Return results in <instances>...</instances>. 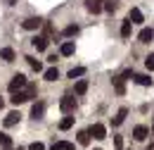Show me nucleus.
Instances as JSON below:
<instances>
[{"mask_svg": "<svg viewBox=\"0 0 154 150\" xmlns=\"http://www.w3.org/2000/svg\"><path fill=\"white\" fill-rule=\"evenodd\" d=\"M59 55H64V57H69V55H74V43H62V48H59Z\"/></svg>", "mask_w": 154, "mask_h": 150, "instance_id": "nucleus-16", "label": "nucleus"}, {"mask_svg": "<svg viewBox=\"0 0 154 150\" xmlns=\"http://www.w3.org/2000/svg\"><path fill=\"white\" fill-rule=\"evenodd\" d=\"M29 150H45V148H43V143L36 141V143H31V145H29Z\"/></svg>", "mask_w": 154, "mask_h": 150, "instance_id": "nucleus-31", "label": "nucleus"}, {"mask_svg": "<svg viewBox=\"0 0 154 150\" xmlns=\"http://www.w3.org/2000/svg\"><path fill=\"white\" fill-rule=\"evenodd\" d=\"M57 79H59L57 67H52V69H48V72H45V81H57Z\"/></svg>", "mask_w": 154, "mask_h": 150, "instance_id": "nucleus-22", "label": "nucleus"}, {"mask_svg": "<svg viewBox=\"0 0 154 150\" xmlns=\"http://www.w3.org/2000/svg\"><path fill=\"white\" fill-rule=\"evenodd\" d=\"M85 10L90 15H100L102 12V0H85Z\"/></svg>", "mask_w": 154, "mask_h": 150, "instance_id": "nucleus-8", "label": "nucleus"}, {"mask_svg": "<svg viewBox=\"0 0 154 150\" xmlns=\"http://www.w3.org/2000/svg\"><path fill=\"white\" fill-rule=\"evenodd\" d=\"M102 10H107V12H116V5H114V0H104Z\"/></svg>", "mask_w": 154, "mask_h": 150, "instance_id": "nucleus-28", "label": "nucleus"}, {"mask_svg": "<svg viewBox=\"0 0 154 150\" xmlns=\"http://www.w3.org/2000/svg\"><path fill=\"white\" fill-rule=\"evenodd\" d=\"M59 107H62V112L74 114V112H76V107H78V103H76V98H71V95H64V98L59 100Z\"/></svg>", "mask_w": 154, "mask_h": 150, "instance_id": "nucleus-1", "label": "nucleus"}, {"mask_svg": "<svg viewBox=\"0 0 154 150\" xmlns=\"http://www.w3.org/2000/svg\"><path fill=\"white\" fill-rule=\"evenodd\" d=\"M5 2H7V5H14V2H17V0H5Z\"/></svg>", "mask_w": 154, "mask_h": 150, "instance_id": "nucleus-33", "label": "nucleus"}, {"mask_svg": "<svg viewBox=\"0 0 154 150\" xmlns=\"http://www.w3.org/2000/svg\"><path fill=\"white\" fill-rule=\"evenodd\" d=\"M147 136H149V129H147L145 124H137V126L133 129V138L135 141H145Z\"/></svg>", "mask_w": 154, "mask_h": 150, "instance_id": "nucleus-5", "label": "nucleus"}, {"mask_svg": "<svg viewBox=\"0 0 154 150\" xmlns=\"http://www.w3.org/2000/svg\"><path fill=\"white\" fill-rule=\"evenodd\" d=\"M137 38H140V43H149V41L154 38V31H152V29H142Z\"/></svg>", "mask_w": 154, "mask_h": 150, "instance_id": "nucleus-15", "label": "nucleus"}, {"mask_svg": "<svg viewBox=\"0 0 154 150\" xmlns=\"http://www.w3.org/2000/svg\"><path fill=\"white\" fill-rule=\"evenodd\" d=\"M126 114H128V110H126V107H121V110L116 112V117L112 119V126H121V124H123V119H126Z\"/></svg>", "mask_w": 154, "mask_h": 150, "instance_id": "nucleus-10", "label": "nucleus"}, {"mask_svg": "<svg viewBox=\"0 0 154 150\" xmlns=\"http://www.w3.org/2000/svg\"><path fill=\"white\" fill-rule=\"evenodd\" d=\"M0 57H2L5 62H14V50H12V48H2V50H0Z\"/></svg>", "mask_w": 154, "mask_h": 150, "instance_id": "nucleus-19", "label": "nucleus"}, {"mask_svg": "<svg viewBox=\"0 0 154 150\" xmlns=\"http://www.w3.org/2000/svg\"><path fill=\"white\" fill-rule=\"evenodd\" d=\"M145 64H147V69H149V72H154V53H152V55H147Z\"/></svg>", "mask_w": 154, "mask_h": 150, "instance_id": "nucleus-30", "label": "nucleus"}, {"mask_svg": "<svg viewBox=\"0 0 154 150\" xmlns=\"http://www.w3.org/2000/svg\"><path fill=\"white\" fill-rule=\"evenodd\" d=\"M71 126H74V117H64V119L59 122V129H62V131H66V129H71Z\"/></svg>", "mask_w": 154, "mask_h": 150, "instance_id": "nucleus-21", "label": "nucleus"}, {"mask_svg": "<svg viewBox=\"0 0 154 150\" xmlns=\"http://www.w3.org/2000/svg\"><path fill=\"white\" fill-rule=\"evenodd\" d=\"M74 91H76V95H83L88 91V81H85V79H78L76 86H74Z\"/></svg>", "mask_w": 154, "mask_h": 150, "instance_id": "nucleus-14", "label": "nucleus"}, {"mask_svg": "<svg viewBox=\"0 0 154 150\" xmlns=\"http://www.w3.org/2000/svg\"><path fill=\"white\" fill-rule=\"evenodd\" d=\"M114 145H116V150H121V145H123V141H121V136H116V138H114Z\"/></svg>", "mask_w": 154, "mask_h": 150, "instance_id": "nucleus-32", "label": "nucleus"}, {"mask_svg": "<svg viewBox=\"0 0 154 150\" xmlns=\"http://www.w3.org/2000/svg\"><path fill=\"white\" fill-rule=\"evenodd\" d=\"M2 105H5V103H2V98H0V110H2Z\"/></svg>", "mask_w": 154, "mask_h": 150, "instance_id": "nucleus-34", "label": "nucleus"}, {"mask_svg": "<svg viewBox=\"0 0 154 150\" xmlns=\"http://www.w3.org/2000/svg\"><path fill=\"white\" fill-rule=\"evenodd\" d=\"M76 34H78V26H76V24H71V26H66V29H64V36H66V38L76 36Z\"/></svg>", "mask_w": 154, "mask_h": 150, "instance_id": "nucleus-27", "label": "nucleus"}, {"mask_svg": "<svg viewBox=\"0 0 154 150\" xmlns=\"http://www.w3.org/2000/svg\"><path fill=\"white\" fill-rule=\"evenodd\" d=\"M50 150H74V143H69V141H59V143H52V148Z\"/></svg>", "mask_w": 154, "mask_h": 150, "instance_id": "nucleus-18", "label": "nucleus"}, {"mask_svg": "<svg viewBox=\"0 0 154 150\" xmlns=\"http://www.w3.org/2000/svg\"><path fill=\"white\" fill-rule=\"evenodd\" d=\"M88 133H90L93 138H97V141H102V138L107 136V129H104V124H93V126L88 129Z\"/></svg>", "mask_w": 154, "mask_h": 150, "instance_id": "nucleus-4", "label": "nucleus"}, {"mask_svg": "<svg viewBox=\"0 0 154 150\" xmlns=\"http://www.w3.org/2000/svg\"><path fill=\"white\" fill-rule=\"evenodd\" d=\"M95 150H100V148H95Z\"/></svg>", "mask_w": 154, "mask_h": 150, "instance_id": "nucleus-37", "label": "nucleus"}, {"mask_svg": "<svg viewBox=\"0 0 154 150\" xmlns=\"http://www.w3.org/2000/svg\"><path fill=\"white\" fill-rule=\"evenodd\" d=\"M0 145H5V148H12V138L7 136V133L0 131Z\"/></svg>", "mask_w": 154, "mask_h": 150, "instance_id": "nucleus-25", "label": "nucleus"}, {"mask_svg": "<svg viewBox=\"0 0 154 150\" xmlns=\"http://www.w3.org/2000/svg\"><path fill=\"white\" fill-rule=\"evenodd\" d=\"M85 74V67H76V69H71L69 72V79H78V76Z\"/></svg>", "mask_w": 154, "mask_h": 150, "instance_id": "nucleus-26", "label": "nucleus"}, {"mask_svg": "<svg viewBox=\"0 0 154 150\" xmlns=\"http://www.w3.org/2000/svg\"><path fill=\"white\" fill-rule=\"evenodd\" d=\"M26 100H31L29 95H26V91H14L12 93V98H10V103L17 107V105H21V103H26Z\"/></svg>", "mask_w": 154, "mask_h": 150, "instance_id": "nucleus-6", "label": "nucleus"}, {"mask_svg": "<svg viewBox=\"0 0 154 150\" xmlns=\"http://www.w3.org/2000/svg\"><path fill=\"white\" fill-rule=\"evenodd\" d=\"M36 93H38V88H36V83H31V86H26V95H29V98H36Z\"/></svg>", "mask_w": 154, "mask_h": 150, "instance_id": "nucleus-29", "label": "nucleus"}, {"mask_svg": "<svg viewBox=\"0 0 154 150\" xmlns=\"http://www.w3.org/2000/svg\"><path fill=\"white\" fill-rule=\"evenodd\" d=\"M131 34H133V21L126 19V21L121 24V36H123V38H131Z\"/></svg>", "mask_w": 154, "mask_h": 150, "instance_id": "nucleus-12", "label": "nucleus"}, {"mask_svg": "<svg viewBox=\"0 0 154 150\" xmlns=\"http://www.w3.org/2000/svg\"><path fill=\"white\" fill-rule=\"evenodd\" d=\"M78 143H81V145H88V143H90V133L88 131H78Z\"/></svg>", "mask_w": 154, "mask_h": 150, "instance_id": "nucleus-24", "label": "nucleus"}, {"mask_svg": "<svg viewBox=\"0 0 154 150\" xmlns=\"http://www.w3.org/2000/svg\"><path fill=\"white\" fill-rule=\"evenodd\" d=\"M123 81H126L123 76H114V79H112V83H114L116 93H126V83H123Z\"/></svg>", "mask_w": 154, "mask_h": 150, "instance_id": "nucleus-13", "label": "nucleus"}, {"mask_svg": "<svg viewBox=\"0 0 154 150\" xmlns=\"http://www.w3.org/2000/svg\"><path fill=\"white\" fill-rule=\"evenodd\" d=\"M43 114H45V103H43V100L33 103V107H31V117H33V119H43Z\"/></svg>", "mask_w": 154, "mask_h": 150, "instance_id": "nucleus-7", "label": "nucleus"}, {"mask_svg": "<svg viewBox=\"0 0 154 150\" xmlns=\"http://www.w3.org/2000/svg\"><path fill=\"white\" fill-rule=\"evenodd\" d=\"M40 24H43V19H40V17H26L24 21H21V26H24L26 31H36Z\"/></svg>", "mask_w": 154, "mask_h": 150, "instance_id": "nucleus-3", "label": "nucleus"}, {"mask_svg": "<svg viewBox=\"0 0 154 150\" xmlns=\"http://www.w3.org/2000/svg\"><path fill=\"white\" fill-rule=\"evenodd\" d=\"M19 119H21V114L17 112V110H14V112H10L7 117H5V119H2V124H5L7 129H10V126H14V124H19Z\"/></svg>", "mask_w": 154, "mask_h": 150, "instance_id": "nucleus-9", "label": "nucleus"}, {"mask_svg": "<svg viewBox=\"0 0 154 150\" xmlns=\"http://www.w3.org/2000/svg\"><path fill=\"white\" fill-rule=\"evenodd\" d=\"M147 150H154V145H152V148H147Z\"/></svg>", "mask_w": 154, "mask_h": 150, "instance_id": "nucleus-35", "label": "nucleus"}, {"mask_svg": "<svg viewBox=\"0 0 154 150\" xmlns=\"http://www.w3.org/2000/svg\"><path fill=\"white\" fill-rule=\"evenodd\" d=\"M24 86H26V76H24V74H17V76H12V81H10V86H7V88H10V93H14V91H21Z\"/></svg>", "mask_w": 154, "mask_h": 150, "instance_id": "nucleus-2", "label": "nucleus"}, {"mask_svg": "<svg viewBox=\"0 0 154 150\" xmlns=\"http://www.w3.org/2000/svg\"><path fill=\"white\" fill-rule=\"evenodd\" d=\"M128 19H131L133 24H142V12H140L137 7H133V10H131V15H128Z\"/></svg>", "mask_w": 154, "mask_h": 150, "instance_id": "nucleus-17", "label": "nucleus"}, {"mask_svg": "<svg viewBox=\"0 0 154 150\" xmlns=\"http://www.w3.org/2000/svg\"><path fill=\"white\" fill-rule=\"evenodd\" d=\"M26 60H29V64H31V69H33V72H43L40 60H36V57H26Z\"/></svg>", "mask_w": 154, "mask_h": 150, "instance_id": "nucleus-23", "label": "nucleus"}, {"mask_svg": "<svg viewBox=\"0 0 154 150\" xmlns=\"http://www.w3.org/2000/svg\"><path fill=\"white\" fill-rule=\"evenodd\" d=\"M152 131H154V126H152Z\"/></svg>", "mask_w": 154, "mask_h": 150, "instance_id": "nucleus-36", "label": "nucleus"}, {"mask_svg": "<svg viewBox=\"0 0 154 150\" xmlns=\"http://www.w3.org/2000/svg\"><path fill=\"white\" fill-rule=\"evenodd\" d=\"M133 79H135V83H140V86H152V79L147 74H135Z\"/></svg>", "mask_w": 154, "mask_h": 150, "instance_id": "nucleus-20", "label": "nucleus"}, {"mask_svg": "<svg viewBox=\"0 0 154 150\" xmlns=\"http://www.w3.org/2000/svg\"><path fill=\"white\" fill-rule=\"evenodd\" d=\"M31 43L36 45V50H48V38H45V36H33Z\"/></svg>", "mask_w": 154, "mask_h": 150, "instance_id": "nucleus-11", "label": "nucleus"}]
</instances>
